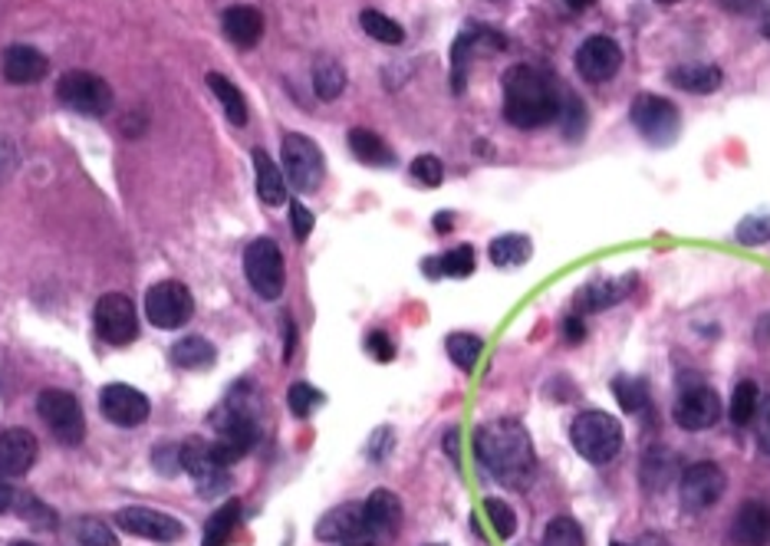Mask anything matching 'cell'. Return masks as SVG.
Masks as SVG:
<instances>
[{"label":"cell","instance_id":"cell-25","mask_svg":"<svg viewBox=\"0 0 770 546\" xmlns=\"http://www.w3.org/2000/svg\"><path fill=\"white\" fill-rule=\"evenodd\" d=\"M635 290V277L622 280H593L577 293V313H603L616 303H622Z\"/></svg>","mask_w":770,"mask_h":546},{"label":"cell","instance_id":"cell-36","mask_svg":"<svg viewBox=\"0 0 770 546\" xmlns=\"http://www.w3.org/2000/svg\"><path fill=\"white\" fill-rule=\"evenodd\" d=\"M757 405H760V398H757V385H754L750 379H744V382H737V385H734V395H731L728 415H731V421H734L737 428H744V424H750V421H754V415H757Z\"/></svg>","mask_w":770,"mask_h":546},{"label":"cell","instance_id":"cell-18","mask_svg":"<svg viewBox=\"0 0 770 546\" xmlns=\"http://www.w3.org/2000/svg\"><path fill=\"white\" fill-rule=\"evenodd\" d=\"M37 439L27 428H8L0 431V474L4 478H24L37 461Z\"/></svg>","mask_w":770,"mask_h":546},{"label":"cell","instance_id":"cell-46","mask_svg":"<svg viewBox=\"0 0 770 546\" xmlns=\"http://www.w3.org/2000/svg\"><path fill=\"white\" fill-rule=\"evenodd\" d=\"M290 228H293L296 241H306L310 231H313V211L303 207L300 201H290Z\"/></svg>","mask_w":770,"mask_h":546},{"label":"cell","instance_id":"cell-23","mask_svg":"<svg viewBox=\"0 0 770 546\" xmlns=\"http://www.w3.org/2000/svg\"><path fill=\"white\" fill-rule=\"evenodd\" d=\"M222 27H225V37H228L235 47L251 50V47H257L261 37H264V14H261L257 8H251V4H235V8L225 11Z\"/></svg>","mask_w":770,"mask_h":546},{"label":"cell","instance_id":"cell-24","mask_svg":"<svg viewBox=\"0 0 770 546\" xmlns=\"http://www.w3.org/2000/svg\"><path fill=\"white\" fill-rule=\"evenodd\" d=\"M676 474H679V458L666 445H652L639 461V481L648 494L666 491L669 484H676Z\"/></svg>","mask_w":770,"mask_h":546},{"label":"cell","instance_id":"cell-1","mask_svg":"<svg viewBox=\"0 0 770 546\" xmlns=\"http://www.w3.org/2000/svg\"><path fill=\"white\" fill-rule=\"evenodd\" d=\"M504 86V119L517 129H543L560 119L564 86H557L543 69L510 66L501 79Z\"/></svg>","mask_w":770,"mask_h":546},{"label":"cell","instance_id":"cell-27","mask_svg":"<svg viewBox=\"0 0 770 546\" xmlns=\"http://www.w3.org/2000/svg\"><path fill=\"white\" fill-rule=\"evenodd\" d=\"M254 178H257V198L270 207L287 201V185H283V172L274 165V158L264 149H254Z\"/></svg>","mask_w":770,"mask_h":546},{"label":"cell","instance_id":"cell-13","mask_svg":"<svg viewBox=\"0 0 770 546\" xmlns=\"http://www.w3.org/2000/svg\"><path fill=\"white\" fill-rule=\"evenodd\" d=\"M181 468L191 474L201 497H214V494L228 491V465L214 455L211 445H201V442L181 445Z\"/></svg>","mask_w":770,"mask_h":546},{"label":"cell","instance_id":"cell-15","mask_svg":"<svg viewBox=\"0 0 770 546\" xmlns=\"http://www.w3.org/2000/svg\"><path fill=\"white\" fill-rule=\"evenodd\" d=\"M116 523L119 530L132 533V536H142V539H152V543H175L185 536V523L162 513V510H152V507H123L116 513Z\"/></svg>","mask_w":770,"mask_h":546},{"label":"cell","instance_id":"cell-47","mask_svg":"<svg viewBox=\"0 0 770 546\" xmlns=\"http://www.w3.org/2000/svg\"><path fill=\"white\" fill-rule=\"evenodd\" d=\"M754 424H757V445H760V452L770 458V398H763V402L757 405Z\"/></svg>","mask_w":770,"mask_h":546},{"label":"cell","instance_id":"cell-58","mask_svg":"<svg viewBox=\"0 0 770 546\" xmlns=\"http://www.w3.org/2000/svg\"><path fill=\"white\" fill-rule=\"evenodd\" d=\"M11 546H37V543H30V539H21V543H11Z\"/></svg>","mask_w":770,"mask_h":546},{"label":"cell","instance_id":"cell-19","mask_svg":"<svg viewBox=\"0 0 770 546\" xmlns=\"http://www.w3.org/2000/svg\"><path fill=\"white\" fill-rule=\"evenodd\" d=\"M728 533L734 546H770V504L763 500L741 504Z\"/></svg>","mask_w":770,"mask_h":546},{"label":"cell","instance_id":"cell-6","mask_svg":"<svg viewBox=\"0 0 770 546\" xmlns=\"http://www.w3.org/2000/svg\"><path fill=\"white\" fill-rule=\"evenodd\" d=\"M37 411L60 445L76 448L86 439V415H83V405L76 402V395H70L63 389H43L37 398Z\"/></svg>","mask_w":770,"mask_h":546},{"label":"cell","instance_id":"cell-39","mask_svg":"<svg viewBox=\"0 0 770 546\" xmlns=\"http://www.w3.org/2000/svg\"><path fill=\"white\" fill-rule=\"evenodd\" d=\"M238 517H241V504L238 500H231V504H225L222 510H217L211 517L207 530H204V546H228V533L235 530Z\"/></svg>","mask_w":770,"mask_h":546},{"label":"cell","instance_id":"cell-51","mask_svg":"<svg viewBox=\"0 0 770 546\" xmlns=\"http://www.w3.org/2000/svg\"><path fill=\"white\" fill-rule=\"evenodd\" d=\"M14 165H17V149H14V142H11V139H0V181H4V178L14 172Z\"/></svg>","mask_w":770,"mask_h":546},{"label":"cell","instance_id":"cell-22","mask_svg":"<svg viewBox=\"0 0 770 546\" xmlns=\"http://www.w3.org/2000/svg\"><path fill=\"white\" fill-rule=\"evenodd\" d=\"M0 69H4L8 82L14 86H30V82H40L50 69L47 56L37 50V47H27V43H14L4 50V60H0Z\"/></svg>","mask_w":770,"mask_h":546},{"label":"cell","instance_id":"cell-57","mask_svg":"<svg viewBox=\"0 0 770 546\" xmlns=\"http://www.w3.org/2000/svg\"><path fill=\"white\" fill-rule=\"evenodd\" d=\"M343 546H376L373 539H353V543H343Z\"/></svg>","mask_w":770,"mask_h":546},{"label":"cell","instance_id":"cell-52","mask_svg":"<svg viewBox=\"0 0 770 546\" xmlns=\"http://www.w3.org/2000/svg\"><path fill=\"white\" fill-rule=\"evenodd\" d=\"M760 0H721V8L731 14H754Z\"/></svg>","mask_w":770,"mask_h":546},{"label":"cell","instance_id":"cell-28","mask_svg":"<svg viewBox=\"0 0 770 546\" xmlns=\"http://www.w3.org/2000/svg\"><path fill=\"white\" fill-rule=\"evenodd\" d=\"M313 89H316V96H319L323 102L340 99L343 89H346V69H343V63L333 60V56H319V60L313 63Z\"/></svg>","mask_w":770,"mask_h":546},{"label":"cell","instance_id":"cell-61","mask_svg":"<svg viewBox=\"0 0 770 546\" xmlns=\"http://www.w3.org/2000/svg\"><path fill=\"white\" fill-rule=\"evenodd\" d=\"M613 546H629V543H613Z\"/></svg>","mask_w":770,"mask_h":546},{"label":"cell","instance_id":"cell-14","mask_svg":"<svg viewBox=\"0 0 770 546\" xmlns=\"http://www.w3.org/2000/svg\"><path fill=\"white\" fill-rule=\"evenodd\" d=\"M672 418H676V424L685 428V431H705V428L718 424V418H721V398H718L715 389H708V385H702V382L685 385L682 395H679L676 405H672Z\"/></svg>","mask_w":770,"mask_h":546},{"label":"cell","instance_id":"cell-45","mask_svg":"<svg viewBox=\"0 0 770 546\" xmlns=\"http://www.w3.org/2000/svg\"><path fill=\"white\" fill-rule=\"evenodd\" d=\"M412 178L421 181V185H428V188H438V185L445 181V165L438 162L434 155H418V158L412 162Z\"/></svg>","mask_w":770,"mask_h":546},{"label":"cell","instance_id":"cell-53","mask_svg":"<svg viewBox=\"0 0 770 546\" xmlns=\"http://www.w3.org/2000/svg\"><path fill=\"white\" fill-rule=\"evenodd\" d=\"M11 504H14V491H11V484L4 481V474H0V513H4Z\"/></svg>","mask_w":770,"mask_h":546},{"label":"cell","instance_id":"cell-10","mask_svg":"<svg viewBox=\"0 0 770 546\" xmlns=\"http://www.w3.org/2000/svg\"><path fill=\"white\" fill-rule=\"evenodd\" d=\"M194 313V296L178 280H162L146 293V316L159 330H178Z\"/></svg>","mask_w":770,"mask_h":546},{"label":"cell","instance_id":"cell-3","mask_svg":"<svg viewBox=\"0 0 770 546\" xmlns=\"http://www.w3.org/2000/svg\"><path fill=\"white\" fill-rule=\"evenodd\" d=\"M570 442H573L577 455L586 458L590 465H609L613 458H619L626 434H622L619 418H613L609 411H599V408H586L570 424Z\"/></svg>","mask_w":770,"mask_h":546},{"label":"cell","instance_id":"cell-60","mask_svg":"<svg viewBox=\"0 0 770 546\" xmlns=\"http://www.w3.org/2000/svg\"><path fill=\"white\" fill-rule=\"evenodd\" d=\"M658 4H679V0H658Z\"/></svg>","mask_w":770,"mask_h":546},{"label":"cell","instance_id":"cell-50","mask_svg":"<svg viewBox=\"0 0 770 546\" xmlns=\"http://www.w3.org/2000/svg\"><path fill=\"white\" fill-rule=\"evenodd\" d=\"M560 333H564V340H567V343H573V346H577V343H583V340H586V322H583L580 316H567V319H564V326H560Z\"/></svg>","mask_w":770,"mask_h":546},{"label":"cell","instance_id":"cell-9","mask_svg":"<svg viewBox=\"0 0 770 546\" xmlns=\"http://www.w3.org/2000/svg\"><path fill=\"white\" fill-rule=\"evenodd\" d=\"M244 274L248 283L261 300H280L283 293V254L270 238H257L244 251Z\"/></svg>","mask_w":770,"mask_h":546},{"label":"cell","instance_id":"cell-37","mask_svg":"<svg viewBox=\"0 0 770 546\" xmlns=\"http://www.w3.org/2000/svg\"><path fill=\"white\" fill-rule=\"evenodd\" d=\"M586 105L573 96V92H567V86H564V105H560V129H564V136L570 139V142H577V139H583V132H586Z\"/></svg>","mask_w":770,"mask_h":546},{"label":"cell","instance_id":"cell-33","mask_svg":"<svg viewBox=\"0 0 770 546\" xmlns=\"http://www.w3.org/2000/svg\"><path fill=\"white\" fill-rule=\"evenodd\" d=\"M172 363L181 369H204L214 363V346L201 337H185L181 343L172 346Z\"/></svg>","mask_w":770,"mask_h":546},{"label":"cell","instance_id":"cell-38","mask_svg":"<svg viewBox=\"0 0 770 546\" xmlns=\"http://www.w3.org/2000/svg\"><path fill=\"white\" fill-rule=\"evenodd\" d=\"M543 546H586V536L573 517H554L543 530Z\"/></svg>","mask_w":770,"mask_h":546},{"label":"cell","instance_id":"cell-44","mask_svg":"<svg viewBox=\"0 0 770 546\" xmlns=\"http://www.w3.org/2000/svg\"><path fill=\"white\" fill-rule=\"evenodd\" d=\"M319 402H323V395H319L313 385H306V382H293L290 392H287V405H290V411H293L296 418H306Z\"/></svg>","mask_w":770,"mask_h":546},{"label":"cell","instance_id":"cell-16","mask_svg":"<svg viewBox=\"0 0 770 546\" xmlns=\"http://www.w3.org/2000/svg\"><path fill=\"white\" fill-rule=\"evenodd\" d=\"M622 66V47L613 37H590L577 47V73L586 82H606L619 73Z\"/></svg>","mask_w":770,"mask_h":546},{"label":"cell","instance_id":"cell-12","mask_svg":"<svg viewBox=\"0 0 770 546\" xmlns=\"http://www.w3.org/2000/svg\"><path fill=\"white\" fill-rule=\"evenodd\" d=\"M96 333L109 343V346H129L139 337V316L129 296L123 293H105L96 303Z\"/></svg>","mask_w":770,"mask_h":546},{"label":"cell","instance_id":"cell-31","mask_svg":"<svg viewBox=\"0 0 770 546\" xmlns=\"http://www.w3.org/2000/svg\"><path fill=\"white\" fill-rule=\"evenodd\" d=\"M488 254H491V264H494V267H520V264L530 261L533 244H530V238H523V234H501V238L491 241Z\"/></svg>","mask_w":770,"mask_h":546},{"label":"cell","instance_id":"cell-2","mask_svg":"<svg viewBox=\"0 0 770 546\" xmlns=\"http://www.w3.org/2000/svg\"><path fill=\"white\" fill-rule=\"evenodd\" d=\"M475 455L491 478L510 487H523L537 461L527 428L514 418H497V421L481 424L475 434Z\"/></svg>","mask_w":770,"mask_h":546},{"label":"cell","instance_id":"cell-59","mask_svg":"<svg viewBox=\"0 0 770 546\" xmlns=\"http://www.w3.org/2000/svg\"><path fill=\"white\" fill-rule=\"evenodd\" d=\"M763 34H767V40H770V21L763 24Z\"/></svg>","mask_w":770,"mask_h":546},{"label":"cell","instance_id":"cell-29","mask_svg":"<svg viewBox=\"0 0 770 546\" xmlns=\"http://www.w3.org/2000/svg\"><path fill=\"white\" fill-rule=\"evenodd\" d=\"M207 89H211L217 99H222L225 116H228L231 126H248V102H244L241 89H238L228 76H222V73H207Z\"/></svg>","mask_w":770,"mask_h":546},{"label":"cell","instance_id":"cell-48","mask_svg":"<svg viewBox=\"0 0 770 546\" xmlns=\"http://www.w3.org/2000/svg\"><path fill=\"white\" fill-rule=\"evenodd\" d=\"M21 504H24V507H21V517L34 520V523H40V526H56V513H53L50 507L37 504L34 497H24Z\"/></svg>","mask_w":770,"mask_h":546},{"label":"cell","instance_id":"cell-49","mask_svg":"<svg viewBox=\"0 0 770 546\" xmlns=\"http://www.w3.org/2000/svg\"><path fill=\"white\" fill-rule=\"evenodd\" d=\"M366 346H369V353H373L379 363H392V359H395V346H392V340H389L386 333H369Z\"/></svg>","mask_w":770,"mask_h":546},{"label":"cell","instance_id":"cell-43","mask_svg":"<svg viewBox=\"0 0 770 546\" xmlns=\"http://www.w3.org/2000/svg\"><path fill=\"white\" fill-rule=\"evenodd\" d=\"M734 238L744 244V247H760L770 241V214H754V217H744L737 225Z\"/></svg>","mask_w":770,"mask_h":546},{"label":"cell","instance_id":"cell-4","mask_svg":"<svg viewBox=\"0 0 770 546\" xmlns=\"http://www.w3.org/2000/svg\"><path fill=\"white\" fill-rule=\"evenodd\" d=\"M214 442H211V448H214V455L222 458L228 468L235 465V461H241L248 452H254V445H257V439H261V428H257V421H254V415L244 408V405H225L222 411L214 415Z\"/></svg>","mask_w":770,"mask_h":546},{"label":"cell","instance_id":"cell-30","mask_svg":"<svg viewBox=\"0 0 770 546\" xmlns=\"http://www.w3.org/2000/svg\"><path fill=\"white\" fill-rule=\"evenodd\" d=\"M425 274L428 277H458V280H465V277L475 274V251L468 244H462V247H455L442 257H431V261H425Z\"/></svg>","mask_w":770,"mask_h":546},{"label":"cell","instance_id":"cell-7","mask_svg":"<svg viewBox=\"0 0 770 546\" xmlns=\"http://www.w3.org/2000/svg\"><path fill=\"white\" fill-rule=\"evenodd\" d=\"M632 126L652 145H672L676 136H679V109L666 96L645 92L632 102Z\"/></svg>","mask_w":770,"mask_h":546},{"label":"cell","instance_id":"cell-41","mask_svg":"<svg viewBox=\"0 0 770 546\" xmlns=\"http://www.w3.org/2000/svg\"><path fill=\"white\" fill-rule=\"evenodd\" d=\"M73 533H76L79 543H86V546H119L116 533L109 530L99 517H79V520L73 523Z\"/></svg>","mask_w":770,"mask_h":546},{"label":"cell","instance_id":"cell-5","mask_svg":"<svg viewBox=\"0 0 770 546\" xmlns=\"http://www.w3.org/2000/svg\"><path fill=\"white\" fill-rule=\"evenodd\" d=\"M56 99L66 109H73V113L89 116V119H99L113 109V89H109V82L96 73H86V69L63 73L56 82Z\"/></svg>","mask_w":770,"mask_h":546},{"label":"cell","instance_id":"cell-32","mask_svg":"<svg viewBox=\"0 0 770 546\" xmlns=\"http://www.w3.org/2000/svg\"><path fill=\"white\" fill-rule=\"evenodd\" d=\"M350 149H353V155H356L359 162L376 165V168L395 162L392 149H389L376 132H369V129H353V132H350Z\"/></svg>","mask_w":770,"mask_h":546},{"label":"cell","instance_id":"cell-34","mask_svg":"<svg viewBox=\"0 0 770 546\" xmlns=\"http://www.w3.org/2000/svg\"><path fill=\"white\" fill-rule=\"evenodd\" d=\"M359 27H363L373 40L389 43V47H399V43L405 40L402 24H395L392 17H386L382 11H373V8H366V11L359 14Z\"/></svg>","mask_w":770,"mask_h":546},{"label":"cell","instance_id":"cell-26","mask_svg":"<svg viewBox=\"0 0 770 546\" xmlns=\"http://www.w3.org/2000/svg\"><path fill=\"white\" fill-rule=\"evenodd\" d=\"M669 82L676 89L695 92V96H711L724 82V73L711 63H682L669 73Z\"/></svg>","mask_w":770,"mask_h":546},{"label":"cell","instance_id":"cell-42","mask_svg":"<svg viewBox=\"0 0 770 546\" xmlns=\"http://www.w3.org/2000/svg\"><path fill=\"white\" fill-rule=\"evenodd\" d=\"M484 510H488V520H491V526H494V533H497L501 539H510V536L517 533V513H514V507H510L507 500L488 497V500H484Z\"/></svg>","mask_w":770,"mask_h":546},{"label":"cell","instance_id":"cell-40","mask_svg":"<svg viewBox=\"0 0 770 546\" xmlns=\"http://www.w3.org/2000/svg\"><path fill=\"white\" fill-rule=\"evenodd\" d=\"M613 395L619 398V405L626 411H642L648 408V385L642 379H629V376H619L613 379Z\"/></svg>","mask_w":770,"mask_h":546},{"label":"cell","instance_id":"cell-21","mask_svg":"<svg viewBox=\"0 0 770 546\" xmlns=\"http://www.w3.org/2000/svg\"><path fill=\"white\" fill-rule=\"evenodd\" d=\"M366 513V539H389L402 523V500L392 491H373L363 504Z\"/></svg>","mask_w":770,"mask_h":546},{"label":"cell","instance_id":"cell-17","mask_svg":"<svg viewBox=\"0 0 770 546\" xmlns=\"http://www.w3.org/2000/svg\"><path fill=\"white\" fill-rule=\"evenodd\" d=\"M99 408H102V415H105L109 421L119 424V428H136V424H142V421L149 418V411H152L149 398H146L139 389L123 385V382H113V385H105V389L99 392Z\"/></svg>","mask_w":770,"mask_h":546},{"label":"cell","instance_id":"cell-11","mask_svg":"<svg viewBox=\"0 0 770 546\" xmlns=\"http://www.w3.org/2000/svg\"><path fill=\"white\" fill-rule=\"evenodd\" d=\"M728 478L715 461H698L692 468L682 471L679 478V500L689 513H702L708 507H715L724 497Z\"/></svg>","mask_w":770,"mask_h":546},{"label":"cell","instance_id":"cell-55","mask_svg":"<svg viewBox=\"0 0 770 546\" xmlns=\"http://www.w3.org/2000/svg\"><path fill=\"white\" fill-rule=\"evenodd\" d=\"M445 448H449V455L458 461V431H449V439H445Z\"/></svg>","mask_w":770,"mask_h":546},{"label":"cell","instance_id":"cell-56","mask_svg":"<svg viewBox=\"0 0 770 546\" xmlns=\"http://www.w3.org/2000/svg\"><path fill=\"white\" fill-rule=\"evenodd\" d=\"M567 8H573V11H586L590 4H596V0H564Z\"/></svg>","mask_w":770,"mask_h":546},{"label":"cell","instance_id":"cell-20","mask_svg":"<svg viewBox=\"0 0 770 546\" xmlns=\"http://www.w3.org/2000/svg\"><path fill=\"white\" fill-rule=\"evenodd\" d=\"M366 536V513L363 504H343L333 507L316 523V539L323 543H353Z\"/></svg>","mask_w":770,"mask_h":546},{"label":"cell","instance_id":"cell-35","mask_svg":"<svg viewBox=\"0 0 770 546\" xmlns=\"http://www.w3.org/2000/svg\"><path fill=\"white\" fill-rule=\"evenodd\" d=\"M481 353H484V340H481V337H471V333H455V337H449V356H452V363H455L462 372H475Z\"/></svg>","mask_w":770,"mask_h":546},{"label":"cell","instance_id":"cell-8","mask_svg":"<svg viewBox=\"0 0 770 546\" xmlns=\"http://www.w3.org/2000/svg\"><path fill=\"white\" fill-rule=\"evenodd\" d=\"M283 168H287V181L296 191H316L326 175V162H323L319 145L300 132L283 136Z\"/></svg>","mask_w":770,"mask_h":546},{"label":"cell","instance_id":"cell-54","mask_svg":"<svg viewBox=\"0 0 770 546\" xmlns=\"http://www.w3.org/2000/svg\"><path fill=\"white\" fill-rule=\"evenodd\" d=\"M434 231H438V234H449V231H452V214H445V211L434 214Z\"/></svg>","mask_w":770,"mask_h":546}]
</instances>
